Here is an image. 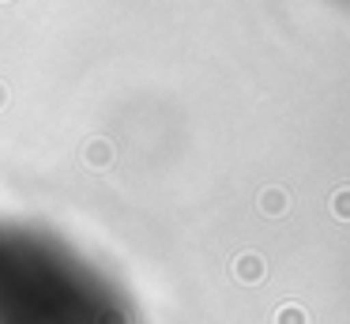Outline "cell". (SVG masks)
<instances>
[{"label":"cell","instance_id":"cell-1","mask_svg":"<svg viewBox=\"0 0 350 324\" xmlns=\"http://www.w3.org/2000/svg\"><path fill=\"white\" fill-rule=\"evenodd\" d=\"M0 324H144L129 286L72 241L0 219Z\"/></svg>","mask_w":350,"mask_h":324}]
</instances>
